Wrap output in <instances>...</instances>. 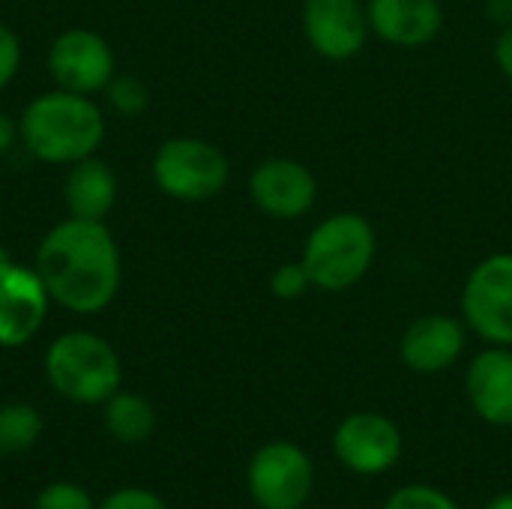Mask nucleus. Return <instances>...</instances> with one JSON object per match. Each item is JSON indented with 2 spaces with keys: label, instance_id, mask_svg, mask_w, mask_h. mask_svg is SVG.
Here are the masks:
<instances>
[{
  "label": "nucleus",
  "instance_id": "27",
  "mask_svg": "<svg viewBox=\"0 0 512 509\" xmlns=\"http://www.w3.org/2000/svg\"><path fill=\"white\" fill-rule=\"evenodd\" d=\"M486 15L498 27H507L512 24V0H486Z\"/></svg>",
  "mask_w": 512,
  "mask_h": 509
},
{
  "label": "nucleus",
  "instance_id": "10",
  "mask_svg": "<svg viewBox=\"0 0 512 509\" xmlns=\"http://www.w3.org/2000/svg\"><path fill=\"white\" fill-rule=\"evenodd\" d=\"M51 297L36 267L0 246V348H24L45 327Z\"/></svg>",
  "mask_w": 512,
  "mask_h": 509
},
{
  "label": "nucleus",
  "instance_id": "13",
  "mask_svg": "<svg viewBox=\"0 0 512 509\" xmlns=\"http://www.w3.org/2000/svg\"><path fill=\"white\" fill-rule=\"evenodd\" d=\"M468 345V327L456 315H423L411 321L399 339V357L405 369L417 375H441L453 369Z\"/></svg>",
  "mask_w": 512,
  "mask_h": 509
},
{
  "label": "nucleus",
  "instance_id": "3",
  "mask_svg": "<svg viewBox=\"0 0 512 509\" xmlns=\"http://www.w3.org/2000/svg\"><path fill=\"white\" fill-rule=\"evenodd\" d=\"M378 255L375 225L354 210L330 213L321 219L303 243V267L318 291L342 294L360 285Z\"/></svg>",
  "mask_w": 512,
  "mask_h": 509
},
{
  "label": "nucleus",
  "instance_id": "11",
  "mask_svg": "<svg viewBox=\"0 0 512 509\" xmlns=\"http://www.w3.org/2000/svg\"><path fill=\"white\" fill-rule=\"evenodd\" d=\"M300 24L309 48L330 63L360 57L372 36L366 0H303Z\"/></svg>",
  "mask_w": 512,
  "mask_h": 509
},
{
  "label": "nucleus",
  "instance_id": "21",
  "mask_svg": "<svg viewBox=\"0 0 512 509\" xmlns=\"http://www.w3.org/2000/svg\"><path fill=\"white\" fill-rule=\"evenodd\" d=\"M99 504L93 501V495L72 480H54L48 486H42L36 492L33 509H96Z\"/></svg>",
  "mask_w": 512,
  "mask_h": 509
},
{
  "label": "nucleus",
  "instance_id": "17",
  "mask_svg": "<svg viewBox=\"0 0 512 509\" xmlns=\"http://www.w3.org/2000/svg\"><path fill=\"white\" fill-rule=\"evenodd\" d=\"M102 423H105V432L117 444L138 447V444L150 441L156 432V408L147 396L120 387L102 405Z\"/></svg>",
  "mask_w": 512,
  "mask_h": 509
},
{
  "label": "nucleus",
  "instance_id": "15",
  "mask_svg": "<svg viewBox=\"0 0 512 509\" xmlns=\"http://www.w3.org/2000/svg\"><path fill=\"white\" fill-rule=\"evenodd\" d=\"M369 30L396 48H423L444 30V6L438 0H366Z\"/></svg>",
  "mask_w": 512,
  "mask_h": 509
},
{
  "label": "nucleus",
  "instance_id": "12",
  "mask_svg": "<svg viewBox=\"0 0 512 509\" xmlns=\"http://www.w3.org/2000/svg\"><path fill=\"white\" fill-rule=\"evenodd\" d=\"M249 201L270 219H300L318 201V177L309 165L297 159H264L249 174Z\"/></svg>",
  "mask_w": 512,
  "mask_h": 509
},
{
  "label": "nucleus",
  "instance_id": "9",
  "mask_svg": "<svg viewBox=\"0 0 512 509\" xmlns=\"http://www.w3.org/2000/svg\"><path fill=\"white\" fill-rule=\"evenodd\" d=\"M402 429L378 411H354L333 429V456L357 477H381L402 459Z\"/></svg>",
  "mask_w": 512,
  "mask_h": 509
},
{
  "label": "nucleus",
  "instance_id": "23",
  "mask_svg": "<svg viewBox=\"0 0 512 509\" xmlns=\"http://www.w3.org/2000/svg\"><path fill=\"white\" fill-rule=\"evenodd\" d=\"M96 509H171L153 489H141V486H123L114 489L111 495H105V501H99Z\"/></svg>",
  "mask_w": 512,
  "mask_h": 509
},
{
  "label": "nucleus",
  "instance_id": "19",
  "mask_svg": "<svg viewBox=\"0 0 512 509\" xmlns=\"http://www.w3.org/2000/svg\"><path fill=\"white\" fill-rule=\"evenodd\" d=\"M105 99H108L111 111H117L120 117H138L150 105V90L141 78L117 72L105 87Z\"/></svg>",
  "mask_w": 512,
  "mask_h": 509
},
{
  "label": "nucleus",
  "instance_id": "24",
  "mask_svg": "<svg viewBox=\"0 0 512 509\" xmlns=\"http://www.w3.org/2000/svg\"><path fill=\"white\" fill-rule=\"evenodd\" d=\"M21 60H24V48L18 33L6 21H0V90H6L15 81Z\"/></svg>",
  "mask_w": 512,
  "mask_h": 509
},
{
  "label": "nucleus",
  "instance_id": "8",
  "mask_svg": "<svg viewBox=\"0 0 512 509\" xmlns=\"http://www.w3.org/2000/svg\"><path fill=\"white\" fill-rule=\"evenodd\" d=\"M54 87L96 96L105 93L108 81L117 75V57L111 42L90 27H66L48 45L45 57Z\"/></svg>",
  "mask_w": 512,
  "mask_h": 509
},
{
  "label": "nucleus",
  "instance_id": "5",
  "mask_svg": "<svg viewBox=\"0 0 512 509\" xmlns=\"http://www.w3.org/2000/svg\"><path fill=\"white\" fill-rule=\"evenodd\" d=\"M156 189L180 204H204L222 195L231 180V162L207 138L174 135L165 138L150 162Z\"/></svg>",
  "mask_w": 512,
  "mask_h": 509
},
{
  "label": "nucleus",
  "instance_id": "25",
  "mask_svg": "<svg viewBox=\"0 0 512 509\" xmlns=\"http://www.w3.org/2000/svg\"><path fill=\"white\" fill-rule=\"evenodd\" d=\"M492 57H495V66L501 69V75H504L507 81H512V24L498 30Z\"/></svg>",
  "mask_w": 512,
  "mask_h": 509
},
{
  "label": "nucleus",
  "instance_id": "2",
  "mask_svg": "<svg viewBox=\"0 0 512 509\" xmlns=\"http://www.w3.org/2000/svg\"><path fill=\"white\" fill-rule=\"evenodd\" d=\"M18 138L24 150L45 165H72L105 141V114L93 96L48 90L33 96L18 117Z\"/></svg>",
  "mask_w": 512,
  "mask_h": 509
},
{
  "label": "nucleus",
  "instance_id": "7",
  "mask_svg": "<svg viewBox=\"0 0 512 509\" xmlns=\"http://www.w3.org/2000/svg\"><path fill=\"white\" fill-rule=\"evenodd\" d=\"M462 321L486 345L512 348V252L477 261L462 288Z\"/></svg>",
  "mask_w": 512,
  "mask_h": 509
},
{
  "label": "nucleus",
  "instance_id": "28",
  "mask_svg": "<svg viewBox=\"0 0 512 509\" xmlns=\"http://www.w3.org/2000/svg\"><path fill=\"white\" fill-rule=\"evenodd\" d=\"M483 509H512V492H501V495H495L489 504Z\"/></svg>",
  "mask_w": 512,
  "mask_h": 509
},
{
  "label": "nucleus",
  "instance_id": "18",
  "mask_svg": "<svg viewBox=\"0 0 512 509\" xmlns=\"http://www.w3.org/2000/svg\"><path fill=\"white\" fill-rule=\"evenodd\" d=\"M45 432L42 414L27 402L0 405V456H18L39 444Z\"/></svg>",
  "mask_w": 512,
  "mask_h": 509
},
{
  "label": "nucleus",
  "instance_id": "4",
  "mask_svg": "<svg viewBox=\"0 0 512 509\" xmlns=\"http://www.w3.org/2000/svg\"><path fill=\"white\" fill-rule=\"evenodd\" d=\"M45 378L51 390L72 405H105L123 387V360L117 348L90 330L60 333L45 351Z\"/></svg>",
  "mask_w": 512,
  "mask_h": 509
},
{
  "label": "nucleus",
  "instance_id": "16",
  "mask_svg": "<svg viewBox=\"0 0 512 509\" xmlns=\"http://www.w3.org/2000/svg\"><path fill=\"white\" fill-rule=\"evenodd\" d=\"M117 198H120V183L105 159L87 156L81 162L66 165L63 204L69 216L87 222H105L117 207Z\"/></svg>",
  "mask_w": 512,
  "mask_h": 509
},
{
  "label": "nucleus",
  "instance_id": "22",
  "mask_svg": "<svg viewBox=\"0 0 512 509\" xmlns=\"http://www.w3.org/2000/svg\"><path fill=\"white\" fill-rule=\"evenodd\" d=\"M312 288H315V285H312V279H309L303 261H285V264H279V267L270 273V294H273L276 300L291 303V300L306 297Z\"/></svg>",
  "mask_w": 512,
  "mask_h": 509
},
{
  "label": "nucleus",
  "instance_id": "14",
  "mask_svg": "<svg viewBox=\"0 0 512 509\" xmlns=\"http://www.w3.org/2000/svg\"><path fill=\"white\" fill-rule=\"evenodd\" d=\"M465 396L471 411L495 426L510 429L512 426V348L489 345L480 351L465 372Z\"/></svg>",
  "mask_w": 512,
  "mask_h": 509
},
{
  "label": "nucleus",
  "instance_id": "1",
  "mask_svg": "<svg viewBox=\"0 0 512 509\" xmlns=\"http://www.w3.org/2000/svg\"><path fill=\"white\" fill-rule=\"evenodd\" d=\"M33 267L51 303L81 318L105 312L123 285L120 246L105 222L66 216L51 225L33 252Z\"/></svg>",
  "mask_w": 512,
  "mask_h": 509
},
{
  "label": "nucleus",
  "instance_id": "6",
  "mask_svg": "<svg viewBox=\"0 0 512 509\" xmlns=\"http://www.w3.org/2000/svg\"><path fill=\"white\" fill-rule=\"evenodd\" d=\"M246 489L258 509H303L315 492L312 456L294 441H270L252 453Z\"/></svg>",
  "mask_w": 512,
  "mask_h": 509
},
{
  "label": "nucleus",
  "instance_id": "20",
  "mask_svg": "<svg viewBox=\"0 0 512 509\" xmlns=\"http://www.w3.org/2000/svg\"><path fill=\"white\" fill-rule=\"evenodd\" d=\"M381 509H462L453 495L429 483H408L396 489Z\"/></svg>",
  "mask_w": 512,
  "mask_h": 509
},
{
  "label": "nucleus",
  "instance_id": "26",
  "mask_svg": "<svg viewBox=\"0 0 512 509\" xmlns=\"http://www.w3.org/2000/svg\"><path fill=\"white\" fill-rule=\"evenodd\" d=\"M18 144V120L0 108V156H6Z\"/></svg>",
  "mask_w": 512,
  "mask_h": 509
}]
</instances>
